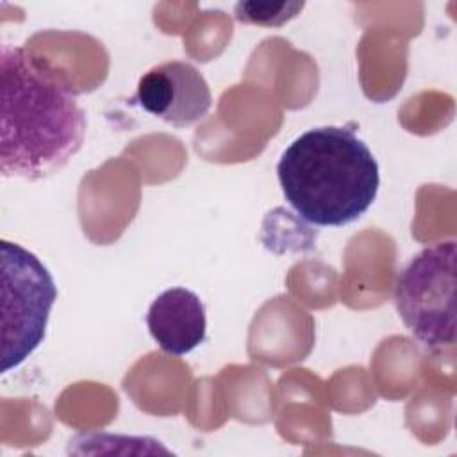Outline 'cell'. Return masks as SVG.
<instances>
[{"label": "cell", "mask_w": 457, "mask_h": 457, "mask_svg": "<svg viewBox=\"0 0 457 457\" xmlns=\"http://www.w3.org/2000/svg\"><path fill=\"white\" fill-rule=\"evenodd\" d=\"M0 171L45 179L80 150L86 112L75 95L23 46L0 50Z\"/></svg>", "instance_id": "6da1fadb"}, {"label": "cell", "mask_w": 457, "mask_h": 457, "mask_svg": "<svg viewBox=\"0 0 457 457\" xmlns=\"http://www.w3.org/2000/svg\"><path fill=\"white\" fill-rule=\"evenodd\" d=\"M277 177L286 202L307 223L343 227L375 202L380 173L368 145L348 127L300 134L280 155Z\"/></svg>", "instance_id": "7a4b0ae2"}, {"label": "cell", "mask_w": 457, "mask_h": 457, "mask_svg": "<svg viewBox=\"0 0 457 457\" xmlns=\"http://www.w3.org/2000/svg\"><path fill=\"white\" fill-rule=\"evenodd\" d=\"M455 239L420 250L400 271L395 307L411 334L430 350L455 343Z\"/></svg>", "instance_id": "3957f363"}, {"label": "cell", "mask_w": 457, "mask_h": 457, "mask_svg": "<svg viewBox=\"0 0 457 457\" xmlns=\"http://www.w3.org/2000/svg\"><path fill=\"white\" fill-rule=\"evenodd\" d=\"M57 300L46 266L18 243L2 241V373L18 368L45 339Z\"/></svg>", "instance_id": "277c9868"}, {"label": "cell", "mask_w": 457, "mask_h": 457, "mask_svg": "<svg viewBox=\"0 0 457 457\" xmlns=\"http://www.w3.org/2000/svg\"><path fill=\"white\" fill-rule=\"evenodd\" d=\"M136 102L173 127H187L209 112L212 95L205 77L191 62L168 61L139 79Z\"/></svg>", "instance_id": "5b68a950"}, {"label": "cell", "mask_w": 457, "mask_h": 457, "mask_svg": "<svg viewBox=\"0 0 457 457\" xmlns=\"http://www.w3.org/2000/svg\"><path fill=\"white\" fill-rule=\"evenodd\" d=\"M146 325L162 352L180 357L204 343L207 330L205 307L191 289L171 287L152 302Z\"/></svg>", "instance_id": "8992f818"}, {"label": "cell", "mask_w": 457, "mask_h": 457, "mask_svg": "<svg viewBox=\"0 0 457 457\" xmlns=\"http://www.w3.org/2000/svg\"><path fill=\"white\" fill-rule=\"evenodd\" d=\"M303 2H239L234 7L236 20L250 25L280 27L295 18Z\"/></svg>", "instance_id": "52a82bcc"}]
</instances>
